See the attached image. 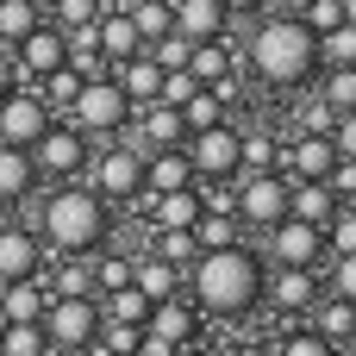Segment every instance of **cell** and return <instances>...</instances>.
<instances>
[{
	"label": "cell",
	"instance_id": "cell-1",
	"mask_svg": "<svg viewBox=\"0 0 356 356\" xmlns=\"http://www.w3.org/2000/svg\"><path fill=\"white\" fill-rule=\"evenodd\" d=\"M238 69L275 94H294V88H313L319 75V44L313 31L294 19V13H263L250 25V38H238Z\"/></svg>",
	"mask_w": 356,
	"mask_h": 356
},
{
	"label": "cell",
	"instance_id": "cell-2",
	"mask_svg": "<svg viewBox=\"0 0 356 356\" xmlns=\"http://www.w3.org/2000/svg\"><path fill=\"white\" fill-rule=\"evenodd\" d=\"M181 294L200 307V319H250L263 307V257L250 244L200 250L181 269Z\"/></svg>",
	"mask_w": 356,
	"mask_h": 356
},
{
	"label": "cell",
	"instance_id": "cell-3",
	"mask_svg": "<svg viewBox=\"0 0 356 356\" xmlns=\"http://www.w3.org/2000/svg\"><path fill=\"white\" fill-rule=\"evenodd\" d=\"M113 213L119 207H106L88 181H50V194L38 200L31 232L44 238L50 257H94V250L113 244Z\"/></svg>",
	"mask_w": 356,
	"mask_h": 356
},
{
	"label": "cell",
	"instance_id": "cell-4",
	"mask_svg": "<svg viewBox=\"0 0 356 356\" xmlns=\"http://www.w3.org/2000/svg\"><path fill=\"white\" fill-rule=\"evenodd\" d=\"M81 181H88L106 207H138V200H144V150H138L131 138H106V144H94Z\"/></svg>",
	"mask_w": 356,
	"mask_h": 356
},
{
	"label": "cell",
	"instance_id": "cell-5",
	"mask_svg": "<svg viewBox=\"0 0 356 356\" xmlns=\"http://www.w3.org/2000/svg\"><path fill=\"white\" fill-rule=\"evenodd\" d=\"M131 100L119 94V81H113V69L106 75H94V81H81L75 88V100H69V125L81 131V138H94V144H106V138H125V125H131Z\"/></svg>",
	"mask_w": 356,
	"mask_h": 356
},
{
	"label": "cell",
	"instance_id": "cell-6",
	"mask_svg": "<svg viewBox=\"0 0 356 356\" xmlns=\"http://www.w3.org/2000/svg\"><path fill=\"white\" fill-rule=\"evenodd\" d=\"M38 325H44V338H50V356H75L81 344H94L100 307H94V294H50Z\"/></svg>",
	"mask_w": 356,
	"mask_h": 356
},
{
	"label": "cell",
	"instance_id": "cell-7",
	"mask_svg": "<svg viewBox=\"0 0 356 356\" xmlns=\"http://www.w3.org/2000/svg\"><path fill=\"white\" fill-rule=\"evenodd\" d=\"M88 156H94V138H81L69 119H56L38 144H31V163H38V181H81L88 175Z\"/></svg>",
	"mask_w": 356,
	"mask_h": 356
},
{
	"label": "cell",
	"instance_id": "cell-8",
	"mask_svg": "<svg viewBox=\"0 0 356 356\" xmlns=\"http://www.w3.org/2000/svg\"><path fill=\"white\" fill-rule=\"evenodd\" d=\"M232 213H238L244 232H269L275 219H288V175H282V169L238 175V188H232Z\"/></svg>",
	"mask_w": 356,
	"mask_h": 356
},
{
	"label": "cell",
	"instance_id": "cell-9",
	"mask_svg": "<svg viewBox=\"0 0 356 356\" xmlns=\"http://www.w3.org/2000/svg\"><path fill=\"white\" fill-rule=\"evenodd\" d=\"M238 125L232 119H219V125H207V131H188V163H194V181H238Z\"/></svg>",
	"mask_w": 356,
	"mask_h": 356
},
{
	"label": "cell",
	"instance_id": "cell-10",
	"mask_svg": "<svg viewBox=\"0 0 356 356\" xmlns=\"http://www.w3.org/2000/svg\"><path fill=\"white\" fill-rule=\"evenodd\" d=\"M144 338L163 344V350H181V344H200L207 338V319L188 294H169V300H150V319H144Z\"/></svg>",
	"mask_w": 356,
	"mask_h": 356
},
{
	"label": "cell",
	"instance_id": "cell-11",
	"mask_svg": "<svg viewBox=\"0 0 356 356\" xmlns=\"http://www.w3.org/2000/svg\"><path fill=\"white\" fill-rule=\"evenodd\" d=\"M56 125V113L38 100V88H13V94H0V144H19V150H31L44 131Z\"/></svg>",
	"mask_w": 356,
	"mask_h": 356
},
{
	"label": "cell",
	"instance_id": "cell-12",
	"mask_svg": "<svg viewBox=\"0 0 356 356\" xmlns=\"http://www.w3.org/2000/svg\"><path fill=\"white\" fill-rule=\"evenodd\" d=\"M263 244H269V263H282V269H319L325 263V238L307 219H275L263 232Z\"/></svg>",
	"mask_w": 356,
	"mask_h": 356
},
{
	"label": "cell",
	"instance_id": "cell-13",
	"mask_svg": "<svg viewBox=\"0 0 356 356\" xmlns=\"http://www.w3.org/2000/svg\"><path fill=\"white\" fill-rule=\"evenodd\" d=\"M325 288H319V269H263V307H275L282 319H307L313 313V300H319Z\"/></svg>",
	"mask_w": 356,
	"mask_h": 356
},
{
	"label": "cell",
	"instance_id": "cell-14",
	"mask_svg": "<svg viewBox=\"0 0 356 356\" xmlns=\"http://www.w3.org/2000/svg\"><path fill=\"white\" fill-rule=\"evenodd\" d=\"M44 263H50L44 238L31 225H19V219H0V282H31Z\"/></svg>",
	"mask_w": 356,
	"mask_h": 356
},
{
	"label": "cell",
	"instance_id": "cell-15",
	"mask_svg": "<svg viewBox=\"0 0 356 356\" xmlns=\"http://www.w3.org/2000/svg\"><path fill=\"white\" fill-rule=\"evenodd\" d=\"M13 63H19V81L31 88L38 75H50V69H63V63H69V44H63V31L44 19V25H31V31L13 44Z\"/></svg>",
	"mask_w": 356,
	"mask_h": 356
},
{
	"label": "cell",
	"instance_id": "cell-16",
	"mask_svg": "<svg viewBox=\"0 0 356 356\" xmlns=\"http://www.w3.org/2000/svg\"><path fill=\"white\" fill-rule=\"evenodd\" d=\"M125 138H131L138 150H175V144H188L181 106H163V100L138 106V113H131V125H125Z\"/></svg>",
	"mask_w": 356,
	"mask_h": 356
},
{
	"label": "cell",
	"instance_id": "cell-17",
	"mask_svg": "<svg viewBox=\"0 0 356 356\" xmlns=\"http://www.w3.org/2000/svg\"><path fill=\"white\" fill-rule=\"evenodd\" d=\"M332 163H338V150H332L325 131H294V138H282V175H288V181H325Z\"/></svg>",
	"mask_w": 356,
	"mask_h": 356
},
{
	"label": "cell",
	"instance_id": "cell-18",
	"mask_svg": "<svg viewBox=\"0 0 356 356\" xmlns=\"http://www.w3.org/2000/svg\"><path fill=\"white\" fill-rule=\"evenodd\" d=\"M138 207H144V225H150V232H194V219H200V194H194V188L144 194Z\"/></svg>",
	"mask_w": 356,
	"mask_h": 356
},
{
	"label": "cell",
	"instance_id": "cell-19",
	"mask_svg": "<svg viewBox=\"0 0 356 356\" xmlns=\"http://www.w3.org/2000/svg\"><path fill=\"white\" fill-rule=\"evenodd\" d=\"M169 13H175V31H181L188 44L232 38V19H225V6H219V0H169Z\"/></svg>",
	"mask_w": 356,
	"mask_h": 356
},
{
	"label": "cell",
	"instance_id": "cell-20",
	"mask_svg": "<svg viewBox=\"0 0 356 356\" xmlns=\"http://www.w3.org/2000/svg\"><path fill=\"white\" fill-rule=\"evenodd\" d=\"M94 44H100L106 63H125V56L144 50V38H138V25L125 19V6H100V19H94Z\"/></svg>",
	"mask_w": 356,
	"mask_h": 356
},
{
	"label": "cell",
	"instance_id": "cell-21",
	"mask_svg": "<svg viewBox=\"0 0 356 356\" xmlns=\"http://www.w3.org/2000/svg\"><path fill=\"white\" fill-rule=\"evenodd\" d=\"M44 181H38V163H31V150H19V144H0V207H19V200H31Z\"/></svg>",
	"mask_w": 356,
	"mask_h": 356
},
{
	"label": "cell",
	"instance_id": "cell-22",
	"mask_svg": "<svg viewBox=\"0 0 356 356\" xmlns=\"http://www.w3.org/2000/svg\"><path fill=\"white\" fill-rule=\"evenodd\" d=\"M169 188H194V163L188 150H144V194H169Z\"/></svg>",
	"mask_w": 356,
	"mask_h": 356
},
{
	"label": "cell",
	"instance_id": "cell-23",
	"mask_svg": "<svg viewBox=\"0 0 356 356\" xmlns=\"http://www.w3.org/2000/svg\"><path fill=\"white\" fill-rule=\"evenodd\" d=\"M307 325H313V332H319L325 344H338V350H344V344L356 338V300L319 294V300H313V313H307Z\"/></svg>",
	"mask_w": 356,
	"mask_h": 356
},
{
	"label": "cell",
	"instance_id": "cell-24",
	"mask_svg": "<svg viewBox=\"0 0 356 356\" xmlns=\"http://www.w3.org/2000/svg\"><path fill=\"white\" fill-rule=\"evenodd\" d=\"M232 69H238V38H207V44L188 50V75H194L200 88H213V81L232 75Z\"/></svg>",
	"mask_w": 356,
	"mask_h": 356
},
{
	"label": "cell",
	"instance_id": "cell-25",
	"mask_svg": "<svg viewBox=\"0 0 356 356\" xmlns=\"http://www.w3.org/2000/svg\"><path fill=\"white\" fill-rule=\"evenodd\" d=\"M113 81H119V94L131 100V106H150L156 100V88H163V69L138 50V56H125V63H113Z\"/></svg>",
	"mask_w": 356,
	"mask_h": 356
},
{
	"label": "cell",
	"instance_id": "cell-26",
	"mask_svg": "<svg viewBox=\"0 0 356 356\" xmlns=\"http://www.w3.org/2000/svg\"><path fill=\"white\" fill-rule=\"evenodd\" d=\"M131 288L144 300H169V294H181V269L163 263V257H150V250H138L131 257Z\"/></svg>",
	"mask_w": 356,
	"mask_h": 356
},
{
	"label": "cell",
	"instance_id": "cell-27",
	"mask_svg": "<svg viewBox=\"0 0 356 356\" xmlns=\"http://www.w3.org/2000/svg\"><path fill=\"white\" fill-rule=\"evenodd\" d=\"M44 282L31 275V282H0V313H6V325H31V319H44Z\"/></svg>",
	"mask_w": 356,
	"mask_h": 356
},
{
	"label": "cell",
	"instance_id": "cell-28",
	"mask_svg": "<svg viewBox=\"0 0 356 356\" xmlns=\"http://www.w3.org/2000/svg\"><path fill=\"white\" fill-rule=\"evenodd\" d=\"M338 213L332 188L325 181H288V219H307V225H325Z\"/></svg>",
	"mask_w": 356,
	"mask_h": 356
},
{
	"label": "cell",
	"instance_id": "cell-29",
	"mask_svg": "<svg viewBox=\"0 0 356 356\" xmlns=\"http://www.w3.org/2000/svg\"><path fill=\"white\" fill-rule=\"evenodd\" d=\"M94 307H100V325H144L150 319V300L138 288H106V294H94Z\"/></svg>",
	"mask_w": 356,
	"mask_h": 356
},
{
	"label": "cell",
	"instance_id": "cell-30",
	"mask_svg": "<svg viewBox=\"0 0 356 356\" xmlns=\"http://www.w3.org/2000/svg\"><path fill=\"white\" fill-rule=\"evenodd\" d=\"M257 169H282V138L275 131H244L238 138V175H257Z\"/></svg>",
	"mask_w": 356,
	"mask_h": 356
},
{
	"label": "cell",
	"instance_id": "cell-31",
	"mask_svg": "<svg viewBox=\"0 0 356 356\" xmlns=\"http://www.w3.org/2000/svg\"><path fill=\"white\" fill-rule=\"evenodd\" d=\"M250 232L238 225V213H200L194 219V244L200 250H225V244H244Z\"/></svg>",
	"mask_w": 356,
	"mask_h": 356
},
{
	"label": "cell",
	"instance_id": "cell-32",
	"mask_svg": "<svg viewBox=\"0 0 356 356\" xmlns=\"http://www.w3.org/2000/svg\"><path fill=\"white\" fill-rule=\"evenodd\" d=\"M313 44H319V69H350V63H356V19L332 25V31H319Z\"/></svg>",
	"mask_w": 356,
	"mask_h": 356
},
{
	"label": "cell",
	"instance_id": "cell-33",
	"mask_svg": "<svg viewBox=\"0 0 356 356\" xmlns=\"http://www.w3.org/2000/svg\"><path fill=\"white\" fill-rule=\"evenodd\" d=\"M313 81H319L313 94H319L332 113H356V63H350V69H319Z\"/></svg>",
	"mask_w": 356,
	"mask_h": 356
},
{
	"label": "cell",
	"instance_id": "cell-34",
	"mask_svg": "<svg viewBox=\"0 0 356 356\" xmlns=\"http://www.w3.org/2000/svg\"><path fill=\"white\" fill-rule=\"evenodd\" d=\"M125 6V19L138 25V38L150 44V38H163V31H175V13H169V0H119Z\"/></svg>",
	"mask_w": 356,
	"mask_h": 356
},
{
	"label": "cell",
	"instance_id": "cell-35",
	"mask_svg": "<svg viewBox=\"0 0 356 356\" xmlns=\"http://www.w3.org/2000/svg\"><path fill=\"white\" fill-rule=\"evenodd\" d=\"M88 269H94V294H106V288H131V257H125V250H94Z\"/></svg>",
	"mask_w": 356,
	"mask_h": 356
},
{
	"label": "cell",
	"instance_id": "cell-36",
	"mask_svg": "<svg viewBox=\"0 0 356 356\" xmlns=\"http://www.w3.org/2000/svg\"><path fill=\"white\" fill-rule=\"evenodd\" d=\"M150 257H163V263H175V269H188L194 257H200V244H194V232H150V244H144Z\"/></svg>",
	"mask_w": 356,
	"mask_h": 356
},
{
	"label": "cell",
	"instance_id": "cell-37",
	"mask_svg": "<svg viewBox=\"0 0 356 356\" xmlns=\"http://www.w3.org/2000/svg\"><path fill=\"white\" fill-rule=\"evenodd\" d=\"M31 25H44V13H38L31 0H0V44H6V50H13Z\"/></svg>",
	"mask_w": 356,
	"mask_h": 356
},
{
	"label": "cell",
	"instance_id": "cell-38",
	"mask_svg": "<svg viewBox=\"0 0 356 356\" xmlns=\"http://www.w3.org/2000/svg\"><path fill=\"white\" fill-rule=\"evenodd\" d=\"M319 238H325V257H356V213L338 207V213L319 225Z\"/></svg>",
	"mask_w": 356,
	"mask_h": 356
},
{
	"label": "cell",
	"instance_id": "cell-39",
	"mask_svg": "<svg viewBox=\"0 0 356 356\" xmlns=\"http://www.w3.org/2000/svg\"><path fill=\"white\" fill-rule=\"evenodd\" d=\"M0 356H50L44 325H38V319H31V325H6V332H0Z\"/></svg>",
	"mask_w": 356,
	"mask_h": 356
},
{
	"label": "cell",
	"instance_id": "cell-40",
	"mask_svg": "<svg viewBox=\"0 0 356 356\" xmlns=\"http://www.w3.org/2000/svg\"><path fill=\"white\" fill-rule=\"evenodd\" d=\"M219 119H225V106L213 100V88H194V94L181 100V125H188V131H207V125H219Z\"/></svg>",
	"mask_w": 356,
	"mask_h": 356
},
{
	"label": "cell",
	"instance_id": "cell-41",
	"mask_svg": "<svg viewBox=\"0 0 356 356\" xmlns=\"http://www.w3.org/2000/svg\"><path fill=\"white\" fill-rule=\"evenodd\" d=\"M100 6H106V0H56L44 19H50L56 31H81V25H94V19H100Z\"/></svg>",
	"mask_w": 356,
	"mask_h": 356
},
{
	"label": "cell",
	"instance_id": "cell-42",
	"mask_svg": "<svg viewBox=\"0 0 356 356\" xmlns=\"http://www.w3.org/2000/svg\"><path fill=\"white\" fill-rule=\"evenodd\" d=\"M188 50H194V44H188L181 31H163V38H150V44H144V56H150L156 69H188Z\"/></svg>",
	"mask_w": 356,
	"mask_h": 356
},
{
	"label": "cell",
	"instance_id": "cell-43",
	"mask_svg": "<svg viewBox=\"0 0 356 356\" xmlns=\"http://www.w3.org/2000/svg\"><path fill=\"white\" fill-rule=\"evenodd\" d=\"M275 356H344V350H338V344H325L313 325H300V332H288V338L275 344Z\"/></svg>",
	"mask_w": 356,
	"mask_h": 356
},
{
	"label": "cell",
	"instance_id": "cell-44",
	"mask_svg": "<svg viewBox=\"0 0 356 356\" xmlns=\"http://www.w3.org/2000/svg\"><path fill=\"white\" fill-rule=\"evenodd\" d=\"M144 344V325H100V350L106 356H138Z\"/></svg>",
	"mask_w": 356,
	"mask_h": 356
},
{
	"label": "cell",
	"instance_id": "cell-45",
	"mask_svg": "<svg viewBox=\"0 0 356 356\" xmlns=\"http://www.w3.org/2000/svg\"><path fill=\"white\" fill-rule=\"evenodd\" d=\"M332 119H338V113H332L319 94H307V100H300V113H294V131H332Z\"/></svg>",
	"mask_w": 356,
	"mask_h": 356
},
{
	"label": "cell",
	"instance_id": "cell-46",
	"mask_svg": "<svg viewBox=\"0 0 356 356\" xmlns=\"http://www.w3.org/2000/svg\"><path fill=\"white\" fill-rule=\"evenodd\" d=\"M194 88H200V81H194L188 69H163V88H156V100H163V106H181Z\"/></svg>",
	"mask_w": 356,
	"mask_h": 356
},
{
	"label": "cell",
	"instance_id": "cell-47",
	"mask_svg": "<svg viewBox=\"0 0 356 356\" xmlns=\"http://www.w3.org/2000/svg\"><path fill=\"white\" fill-rule=\"evenodd\" d=\"M325 138H332V150H338V156H356V113H338Z\"/></svg>",
	"mask_w": 356,
	"mask_h": 356
},
{
	"label": "cell",
	"instance_id": "cell-48",
	"mask_svg": "<svg viewBox=\"0 0 356 356\" xmlns=\"http://www.w3.org/2000/svg\"><path fill=\"white\" fill-rule=\"evenodd\" d=\"M225 6V19L238 25V19H257V13H269V0H219Z\"/></svg>",
	"mask_w": 356,
	"mask_h": 356
},
{
	"label": "cell",
	"instance_id": "cell-49",
	"mask_svg": "<svg viewBox=\"0 0 356 356\" xmlns=\"http://www.w3.org/2000/svg\"><path fill=\"white\" fill-rule=\"evenodd\" d=\"M19 88V63H13V50L0 44V94H13Z\"/></svg>",
	"mask_w": 356,
	"mask_h": 356
},
{
	"label": "cell",
	"instance_id": "cell-50",
	"mask_svg": "<svg viewBox=\"0 0 356 356\" xmlns=\"http://www.w3.org/2000/svg\"><path fill=\"white\" fill-rule=\"evenodd\" d=\"M175 356H213V350H207V344H181Z\"/></svg>",
	"mask_w": 356,
	"mask_h": 356
},
{
	"label": "cell",
	"instance_id": "cell-51",
	"mask_svg": "<svg viewBox=\"0 0 356 356\" xmlns=\"http://www.w3.org/2000/svg\"><path fill=\"white\" fill-rule=\"evenodd\" d=\"M31 6H38V13H50V6H56V0H31Z\"/></svg>",
	"mask_w": 356,
	"mask_h": 356
},
{
	"label": "cell",
	"instance_id": "cell-52",
	"mask_svg": "<svg viewBox=\"0 0 356 356\" xmlns=\"http://www.w3.org/2000/svg\"><path fill=\"white\" fill-rule=\"evenodd\" d=\"M106 6H119V0H106Z\"/></svg>",
	"mask_w": 356,
	"mask_h": 356
}]
</instances>
